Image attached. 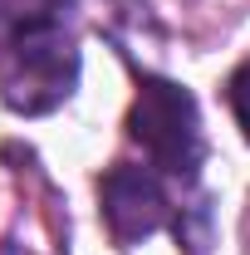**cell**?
Wrapping results in <instances>:
<instances>
[{
    "mask_svg": "<svg viewBox=\"0 0 250 255\" xmlns=\"http://www.w3.org/2000/svg\"><path fill=\"white\" fill-rule=\"evenodd\" d=\"M79 84V49L64 34V25L30 30L10 44H0V98L10 113L39 118L59 108Z\"/></svg>",
    "mask_w": 250,
    "mask_h": 255,
    "instance_id": "cell-1",
    "label": "cell"
},
{
    "mask_svg": "<svg viewBox=\"0 0 250 255\" xmlns=\"http://www.w3.org/2000/svg\"><path fill=\"white\" fill-rule=\"evenodd\" d=\"M127 137L147 152V167L167 177H191L201 162V113L196 98L172 79H142L127 113Z\"/></svg>",
    "mask_w": 250,
    "mask_h": 255,
    "instance_id": "cell-2",
    "label": "cell"
},
{
    "mask_svg": "<svg viewBox=\"0 0 250 255\" xmlns=\"http://www.w3.org/2000/svg\"><path fill=\"white\" fill-rule=\"evenodd\" d=\"M98 196H103V221H108L118 246H137V241L157 236L162 226L172 221V196L162 187V172L157 167L118 162V167L103 172Z\"/></svg>",
    "mask_w": 250,
    "mask_h": 255,
    "instance_id": "cell-3",
    "label": "cell"
},
{
    "mask_svg": "<svg viewBox=\"0 0 250 255\" xmlns=\"http://www.w3.org/2000/svg\"><path fill=\"white\" fill-rule=\"evenodd\" d=\"M59 15L64 0H0V44L30 30H49V25H59Z\"/></svg>",
    "mask_w": 250,
    "mask_h": 255,
    "instance_id": "cell-4",
    "label": "cell"
},
{
    "mask_svg": "<svg viewBox=\"0 0 250 255\" xmlns=\"http://www.w3.org/2000/svg\"><path fill=\"white\" fill-rule=\"evenodd\" d=\"M231 113H236V123H241V132H246V142H250V59L231 74Z\"/></svg>",
    "mask_w": 250,
    "mask_h": 255,
    "instance_id": "cell-5",
    "label": "cell"
},
{
    "mask_svg": "<svg viewBox=\"0 0 250 255\" xmlns=\"http://www.w3.org/2000/svg\"><path fill=\"white\" fill-rule=\"evenodd\" d=\"M241 246H246V255H250V201H246V211H241Z\"/></svg>",
    "mask_w": 250,
    "mask_h": 255,
    "instance_id": "cell-6",
    "label": "cell"
},
{
    "mask_svg": "<svg viewBox=\"0 0 250 255\" xmlns=\"http://www.w3.org/2000/svg\"><path fill=\"white\" fill-rule=\"evenodd\" d=\"M0 255H30V251H25V246H15V241H10V246H0Z\"/></svg>",
    "mask_w": 250,
    "mask_h": 255,
    "instance_id": "cell-7",
    "label": "cell"
}]
</instances>
